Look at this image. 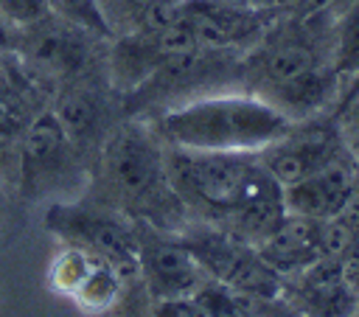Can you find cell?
<instances>
[{"mask_svg":"<svg viewBox=\"0 0 359 317\" xmlns=\"http://www.w3.org/2000/svg\"><path fill=\"white\" fill-rule=\"evenodd\" d=\"M342 269H345V275H348V281L353 283V289L359 292V241L342 255Z\"/></svg>","mask_w":359,"mask_h":317,"instance_id":"obj_27","label":"cell"},{"mask_svg":"<svg viewBox=\"0 0 359 317\" xmlns=\"http://www.w3.org/2000/svg\"><path fill=\"white\" fill-rule=\"evenodd\" d=\"M31 118L34 115H28L22 90L17 84L0 81V143H8L11 137L22 135Z\"/></svg>","mask_w":359,"mask_h":317,"instance_id":"obj_19","label":"cell"},{"mask_svg":"<svg viewBox=\"0 0 359 317\" xmlns=\"http://www.w3.org/2000/svg\"><path fill=\"white\" fill-rule=\"evenodd\" d=\"M351 149L342 137L339 121L334 118H303L292 121V126L255 151L264 171L278 185H292L325 166H331L339 157H348Z\"/></svg>","mask_w":359,"mask_h":317,"instance_id":"obj_7","label":"cell"},{"mask_svg":"<svg viewBox=\"0 0 359 317\" xmlns=\"http://www.w3.org/2000/svg\"><path fill=\"white\" fill-rule=\"evenodd\" d=\"M90 202L118 210L132 222L180 230L185 208L171 191L165 149L154 129L129 121L104 137Z\"/></svg>","mask_w":359,"mask_h":317,"instance_id":"obj_2","label":"cell"},{"mask_svg":"<svg viewBox=\"0 0 359 317\" xmlns=\"http://www.w3.org/2000/svg\"><path fill=\"white\" fill-rule=\"evenodd\" d=\"M337 121H339V129H342V137L351 154L359 160V95H353L345 107L337 109Z\"/></svg>","mask_w":359,"mask_h":317,"instance_id":"obj_23","label":"cell"},{"mask_svg":"<svg viewBox=\"0 0 359 317\" xmlns=\"http://www.w3.org/2000/svg\"><path fill=\"white\" fill-rule=\"evenodd\" d=\"M73 143L65 135L59 118L53 109L36 112L25 132L20 135V180L28 194H36L56 180L65 177L70 157H73Z\"/></svg>","mask_w":359,"mask_h":317,"instance_id":"obj_10","label":"cell"},{"mask_svg":"<svg viewBox=\"0 0 359 317\" xmlns=\"http://www.w3.org/2000/svg\"><path fill=\"white\" fill-rule=\"evenodd\" d=\"M126 289H129V281L112 264L95 258V264L90 267V272L84 275V281L79 283L70 300L87 314H107L121 303Z\"/></svg>","mask_w":359,"mask_h":317,"instance_id":"obj_14","label":"cell"},{"mask_svg":"<svg viewBox=\"0 0 359 317\" xmlns=\"http://www.w3.org/2000/svg\"><path fill=\"white\" fill-rule=\"evenodd\" d=\"M280 297L306 317H353L359 303V292L337 258H320L317 264L283 278Z\"/></svg>","mask_w":359,"mask_h":317,"instance_id":"obj_9","label":"cell"},{"mask_svg":"<svg viewBox=\"0 0 359 317\" xmlns=\"http://www.w3.org/2000/svg\"><path fill=\"white\" fill-rule=\"evenodd\" d=\"M14 28L0 17V53H8V50H14Z\"/></svg>","mask_w":359,"mask_h":317,"instance_id":"obj_28","label":"cell"},{"mask_svg":"<svg viewBox=\"0 0 359 317\" xmlns=\"http://www.w3.org/2000/svg\"><path fill=\"white\" fill-rule=\"evenodd\" d=\"M93 264H95V255L65 244L48 264V286L62 297H73V292L79 289V283L84 281Z\"/></svg>","mask_w":359,"mask_h":317,"instance_id":"obj_17","label":"cell"},{"mask_svg":"<svg viewBox=\"0 0 359 317\" xmlns=\"http://www.w3.org/2000/svg\"><path fill=\"white\" fill-rule=\"evenodd\" d=\"M165 174L185 213L216 227H230L266 177L255 151H196L180 146H165Z\"/></svg>","mask_w":359,"mask_h":317,"instance_id":"obj_4","label":"cell"},{"mask_svg":"<svg viewBox=\"0 0 359 317\" xmlns=\"http://www.w3.org/2000/svg\"><path fill=\"white\" fill-rule=\"evenodd\" d=\"M247 300L255 317H306L292 303H286L280 295L278 297H247Z\"/></svg>","mask_w":359,"mask_h":317,"instance_id":"obj_24","label":"cell"},{"mask_svg":"<svg viewBox=\"0 0 359 317\" xmlns=\"http://www.w3.org/2000/svg\"><path fill=\"white\" fill-rule=\"evenodd\" d=\"M353 317H359V303H356V311H353Z\"/></svg>","mask_w":359,"mask_h":317,"instance_id":"obj_30","label":"cell"},{"mask_svg":"<svg viewBox=\"0 0 359 317\" xmlns=\"http://www.w3.org/2000/svg\"><path fill=\"white\" fill-rule=\"evenodd\" d=\"M278 3H280V0H278Z\"/></svg>","mask_w":359,"mask_h":317,"instance_id":"obj_32","label":"cell"},{"mask_svg":"<svg viewBox=\"0 0 359 317\" xmlns=\"http://www.w3.org/2000/svg\"><path fill=\"white\" fill-rule=\"evenodd\" d=\"M337 0H280V6L289 8V17H297V20H317Z\"/></svg>","mask_w":359,"mask_h":317,"instance_id":"obj_25","label":"cell"},{"mask_svg":"<svg viewBox=\"0 0 359 317\" xmlns=\"http://www.w3.org/2000/svg\"><path fill=\"white\" fill-rule=\"evenodd\" d=\"M205 275L244 297H278L280 275L261 258L258 247L224 227L199 224L180 230Z\"/></svg>","mask_w":359,"mask_h":317,"instance_id":"obj_6","label":"cell"},{"mask_svg":"<svg viewBox=\"0 0 359 317\" xmlns=\"http://www.w3.org/2000/svg\"><path fill=\"white\" fill-rule=\"evenodd\" d=\"M45 227L62 244L79 247L107 264H112L129 283L140 281L137 236L132 219L90 199L53 202L45 210Z\"/></svg>","mask_w":359,"mask_h":317,"instance_id":"obj_5","label":"cell"},{"mask_svg":"<svg viewBox=\"0 0 359 317\" xmlns=\"http://www.w3.org/2000/svg\"><path fill=\"white\" fill-rule=\"evenodd\" d=\"M0 210H3V202H0Z\"/></svg>","mask_w":359,"mask_h":317,"instance_id":"obj_31","label":"cell"},{"mask_svg":"<svg viewBox=\"0 0 359 317\" xmlns=\"http://www.w3.org/2000/svg\"><path fill=\"white\" fill-rule=\"evenodd\" d=\"M65 135L70 137L73 146H81L87 143L95 132H98V123H101V104L95 98L93 90L87 87H70L59 95L56 107H53Z\"/></svg>","mask_w":359,"mask_h":317,"instance_id":"obj_15","label":"cell"},{"mask_svg":"<svg viewBox=\"0 0 359 317\" xmlns=\"http://www.w3.org/2000/svg\"><path fill=\"white\" fill-rule=\"evenodd\" d=\"M323 222L286 213L261 241H255L261 258L280 275V281L325 258Z\"/></svg>","mask_w":359,"mask_h":317,"instance_id":"obj_12","label":"cell"},{"mask_svg":"<svg viewBox=\"0 0 359 317\" xmlns=\"http://www.w3.org/2000/svg\"><path fill=\"white\" fill-rule=\"evenodd\" d=\"M50 3V14L81 28L84 34H95V36H112V25L109 17L101 6V0H48Z\"/></svg>","mask_w":359,"mask_h":317,"instance_id":"obj_18","label":"cell"},{"mask_svg":"<svg viewBox=\"0 0 359 317\" xmlns=\"http://www.w3.org/2000/svg\"><path fill=\"white\" fill-rule=\"evenodd\" d=\"M149 317H213V314H210V306L205 303V297L196 289L194 295L154 300L151 309H149Z\"/></svg>","mask_w":359,"mask_h":317,"instance_id":"obj_22","label":"cell"},{"mask_svg":"<svg viewBox=\"0 0 359 317\" xmlns=\"http://www.w3.org/2000/svg\"><path fill=\"white\" fill-rule=\"evenodd\" d=\"M353 95H359V73H356V79H353V81H351V84H348V87L339 93V98H337V109H339V107H345V104H348Z\"/></svg>","mask_w":359,"mask_h":317,"instance_id":"obj_29","label":"cell"},{"mask_svg":"<svg viewBox=\"0 0 359 317\" xmlns=\"http://www.w3.org/2000/svg\"><path fill=\"white\" fill-rule=\"evenodd\" d=\"M0 17L17 31H28L53 14L48 0H0Z\"/></svg>","mask_w":359,"mask_h":317,"instance_id":"obj_21","label":"cell"},{"mask_svg":"<svg viewBox=\"0 0 359 317\" xmlns=\"http://www.w3.org/2000/svg\"><path fill=\"white\" fill-rule=\"evenodd\" d=\"M199 295L205 297V303L210 306V314L213 317H255L252 309H250V300L216 281H205L199 286Z\"/></svg>","mask_w":359,"mask_h":317,"instance_id":"obj_20","label":"cell"},{"mask_svg":"<svg viewBox=\"0 0 359 317\" xmlns=\"http://www.w3.org/2000/svg\"><path fill=\"white\" fill-rule=\"evenodd\" d=\"M137 236V267L140 286L149 300H165L180 295H194L205 281V269L182 241L180 230H165L149 222H132Z\"/></svg>","mask_w":359,"mask_h":317,"instance_id":"obj_8","label":"cell"},{"mask_svg":"<svg viewBox=\"0 0 359 317\" xmlns=\"http://www.w3.org/2000/svg\"><path fill=\"white\" fill-rule=\"evenodd\" d=\"M356 180H359V160L353 154L339 157L331 166H325L292 185H283L286 213L309 216V219H320V222L331 219L348 202Z\"/></svg>","mask_w":359,"mask_h":317,"instance_id":"obj_11","label":"cell"},{"mask_svg":"<svg viewBox=\"0 0 359 317\" xmlns=\"http://www.w3.org/2000/svg\"><path fill=\"white\" fill-rule=\"evenodd\" d=\"M331 67L339 81V93L359 73V0H348L331 28Z\"/></svg>","mask_w":359,"mask_h":317,"instance_id":"obj_16","label":"cell"},{"mask_svg":"<svg viewBox=\"0 0 359 317\" xmlns=\"http://www.w3.org/2000/svg\"><path fill=\"white\" fill-rule=\"evenodd\" d=\"M213 6H224V8H241V11H266V8H278V0H205Z\"/></svg>","mask_w":359,"mask_h":317,"instance_id":"obj_26","label":"cell"},{"mask_svg":"<svg viewBox=\"0 0 359 317\" xmlns=\"http://www.w3.org/2000/svg\"><path fill=\"white\" fill-rule=\"evenodd\" d=\"M59 20V17H56ZM31 39L25 45V56H28V65L39 73H48V76H73L81 70L84 65V42H81V28L59 20L56 25L48 20H42L39 25L28 28Z\"/></svg>","mask_w":359,"mask_h":317,"instance_id":"obj_13","label":"cell"},{"mask_svg":"<svg viewBox=\"0 0 359 317\" xmlns=\"http://www.w3.org/2000/svg\"><path fill=\"white\" fill-rule=\"evenodd\" d=\"M289 126L292 121L261 95L224 93L168 107L154 121V135L196 151H258Z\"/></svg>","mask_w":359,"mask_h":317,"instance_id":"obj_3","label":"cell"},{"mask_svg":"<svg viewBox=\"0 0 359 317\" xmlns=\"http://www.w3.org/2000/svg\"><path fill=\"white\" fill-rule=\"evenodd\" d=\"M320 20L278 17L244 65L250 93L278 107L289 121L314 118L331 98H339L331 53L323 50L314 31Z\"/></svg>","mask_w":359,"mask_h":317,"instance_id":"obj_1","label":"cell"}]
</instances>
